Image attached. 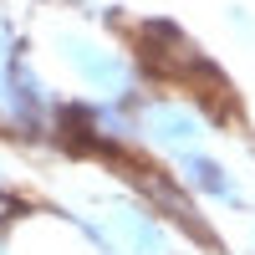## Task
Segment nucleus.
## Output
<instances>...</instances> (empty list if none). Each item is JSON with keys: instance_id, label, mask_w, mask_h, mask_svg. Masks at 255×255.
I'll return each mask as SVG.
<instances>
[{"instance_id": "nucleus-1", "label": "nucleus", "mask_w": 255, "mask_h": 255, "mask_svg": "<svg viewBox=\"0 0 255 255\" xmlns=\"http://www.w3.org/2000/svg\"><path fill=\"white\" fill-rule=\"evenodd\" d=\"M51 51H56L61 67H67V77L82 87V97H138L143 92L148 67L128 46H118L102 26H67V31H56Z\"/></svg>"}, {"instance_id": "nucleus-4", "label": "nucleus", "mask_w": 255, "mask_h": 255, "mask_svg": "<svg viewBox=\"0 0 255 255\" xmlns=\"http://www.w3.org/2000/svg\"><path fill=\"white\" fill-rule=\"evenodd\" d=\"M250 250H255V209H250Z\"/></svg>"}, {"instance_id": "nucleus-2", "label": "nucleus", "mask_w": 255, "mask_h": 255, "mask_svg": "<svg viewBox=\"0 0 255 255\" xmlns=\"http://www.w3.org/2000/svg\"><path fill=\"white\" fill-rule=\"evenodd\" d=\"M209 138H215V118L199 102H189L179 92H158V87L138 92V153L174 163L179 153L204 148Z\"/></svg>"}, {"instance_id": "nucleus-3", "label": "nucleus", "mask_w": 255, "mask_h": 255, "mask_svg": "<svg viewBox=\"0 0 255 255\" xmlns=\"http://www.w3.org/2000/svg\"><path fill=\"white\" fill-rule=\"evenodd\" d=\"M163 168L189 189V199L199 209H209V215H250V189H245V179L235 174V163H230L215 143L189 148V153H179Z\"/></svg>"}]
</instances>
